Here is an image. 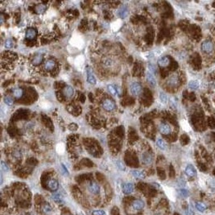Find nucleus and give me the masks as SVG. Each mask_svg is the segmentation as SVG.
I'll return each instance as SVG.
<instances>
[{
    "mask_svg": "<svg viewBox=\"0 0 215 215\" xmlns=\"http://www.w3.org/2000/svg\"><path fill=\"white\" fill-rule=\"evenodd\" d=\"M201 49H202V51L204 53H206V54H210V53H213V51H214V43L210 40H205V41L202 44Z\"/></svg>",
    "mask_w": 215,
    "mask_h": 215,
    "instance_id": "1",
    "label": "nucleus"
},
{
    "mask_svg": "<svg viewBox=\"0 0 215 215\" xmlns=\"http://www.w3.org/2000/svg\"><path fill=\"white\" fill-rule=\"evenodd\" d=\"M180 84V77L176 73L172 74L167 80V85L169 87L175 88L178 86Z\"/></svg>",
    "mask_w": 215,
    "mask_h": 215,
    "instance_id": "2",
    "label": "nucleus"
},
{
    "mask_svg": "<svg viewBox=\"0 0 215 215\" xmlns=\"http://www.w3.org/2000/svg\"><path fill=\"white\" fill-rule=\"evenodd\" d=\"M102 107L107 111H114L116 109V105L114 103V101L113 100H111L110 98H105L103 100L102 103H101Z\"/></svg>",
    "mask_w": 215,
    "mask_h": 215,
    "instance_id": "3",
    "label": "nucleus"
},
{
    "mask_svg": "<svg viewBox=\"0 0 215 215\" xmlns=\"http://www.w3.org/2000/svg\"><path fill=\"white\" fill-rule=\"evenodd\" d=\"M142 91V86L139 82H133L130 85V92L133 96H138Z\"/></svg>",
    "mask_w": 215,
    "mask_h": 215,
    "instance_id": "4",
    "label": "nucleus"
},
{
    "mask_svg": "<svg viewBox=\"0 0 215 215\" xmlns=\"http://www.w3.org/2000/svg\"><path fill=\"white\" fill-rule=\"evenodd\" d=\"M70 44H72V46H74L81 49L83 47V40L80 35H74L70 40Z\"/></svg>",
    "mask_w": 215,
    "mask_h": 215,
    "instance_id": "5",
    "label": "nucleus"
},
{
    "mask_svg": "<svg viewBox=\"0 0 215 215\" xmlns=\"http://www.w3.org/2000/svg\"><path fill=\"white\" fill-rule=\"evenodd\" d=\"M159 131L163 135H170L172 132L171 126L168 123H161L159 127Z\"/></svg>",
    "mask_w": 215,
    "mask_h": 215,
    "instance_id": "6",
    "label": "nucleus"
},
{
    "mask_svg": "<svg viewBox=\"0 0 215 215\" xmlns=\"http://www.w3.org/2000/svg\"><path fill=\"white\" fill-rule=\"evenodd\" d=\"M141 160H142V162L144 163V164L148 165V164H151L152 163L153 157L148 152H144V153L142 154V156H141Z\"/></svg>",
    "mask_w": 215,
    "mask_h": 215,
    "instance_id": "7",
    "label": "nucleus"
},
{
    "mask_svg": "<svg viewBox=\"0 0 215 215\" xmlns=\"http://www.w3.org/2000/svg\"><path fill=\"white\" fill-rule=\"evenodd\" d=\"M88 189L93 194H98L100 193V187L95 182H90L88 184Z\"/></svg>",
    "mask_w": 215,
    "mask_h": 215,
    "instance_id": "8",
    "label": "nucleus"
},
{
    "mask_svg": "<svg viewBox=\"0 0 215 215\" xmlns=\"http://www.w3.org/2000/svg\"><path fill=\"white\" fill-rule=\"evenodd\" d=\"M128 8L127 6H122L120 7L117 11V15L119 16L120 19H124L128 16Z\"/></svg>",
    "mask_w": 215,
    "mask_h": 215,
    "instance_id": "9",
    "label": "nucleus"
},
{
    "mask_svg": "<svg viewBox=\"0 0 215 215\" xmlns=\"http://www.w3.org/2000/svg\"><path fill=\"white\" fill-rule=\"evenodd\" d=\"M58 182L55 179H50L47 183V187L51 191H56L58 189Z\"/></svg>",
    "mask_w": 215,
    "mask_h": 215,
    "instance_id": "10",
    "label": "nucleus"
},
{
    "mask_svg": "<svg viewBox=\"0 0 215 215\" xmlns=\"http://www.w3.org/2000/svg\"><path fill=\"white\" fill-rule=\"evenodd\" d=\"M146 77H147V81H148V83H149L152 86H156V77H155L153 73H152L150 71H148V72L146 73Z\"/></svg>",
    "mask_w": 215,
    "mask_h": 215,
    "instance_id": "11",
    "label": "nucleus"
},
{
    "mask_svg": "<svg viewBox=\"0 0 215 215\" xmlns=\"http://www.w3.org/2000/svg\"><path fill=\"white\" fill-rule=\"evenodd\" d=\"M35 36H36V30L35 28L30 27V28L27 29L26 33H25V37L27 40H33Z\"/></svg>",
    "mask_w": 215,
    "mask_h": 215,
    "instance_id": "12",
    "label": "nucleus"
},
{
    "mask_svg": "<svg viewBox=\"0 0 215 215\" xmlns=\"http://www.w3.org/2000/svg\"><path fill=\"white\" fill-rule=\"evenodd\" d=\"M185 174L189 176V177H193V176H195L196 174H197V172H196V169L194 168L192 164H189L186 168H185Z\"/></svg>",
    "mask_w": 215,
    "mask_h": 215,
    "instance_id": "13",
    "label": "nucleus"
},
{
    "mask_svg": "<svg viewBox=\"0 0 215 215\" xmlns=\"http://www.w3.org/2000/svg\"><path fill=\"white\" fill-rule=\"evenodd\" d=\"M87 81L92 85L96 84V78L91 69H87Z\"/></svg>",
    "mask_w": 215,
    "mask_h": 215,
    "instance_id": "14",
    "label": "nucleus"
},
{
    "mask_svg": "<svg viewBox=\"0 0 215 215\" xmlns=\"http://www.w3.org/2000/svg\"><path fill=\"white\" fill-rule=\"evenodd\" d=\"M144 202H143L142 200H135L134 202H132V207L136 210H140L142 209H144Z\"/></svg>",
    "mask_w": 215,
    "mask_h": 215,
    "instance_id": "15",
    "label": "nucleus"
},
{
    "mask_svg": "<svg viewBox=\"0 0 215 215\" xmlns=\"http://www.w3.org/2000/svg\"><path fill=\"white\" fill-rule=\"evenodd\" d=\"M63 93H64V95L67 97H72L74 94V89L71 85H67L64 88Z\"/></svg>",
    "mask_w": 215,
    "mask_h": 215,
    "instance_id": "16",
    "label": "nucleus"
},
{
    "mask_svg": "<svg viewBox=\"0 0 215 215\" xmlns=\"http://www.w3.org/2000/svg\"><path fill=\"white\" fill-rule=\"evenodd\" d=\"M134 191V185L132 183H125L123 185V192L125 194H131Z\"/></svg>",
    "mask_w": 215,
    "mask_h": 215,
    "instance_id": "17",
    "label": "nucleus"
},
{
    "mask_svg": "<svg viewBox=\"0 0 215 215\" xmlns=\"http://www.w3.org/2000/svg\"><path fill=\"white\" fill-rule=\"evenodd\" d=\"M157 63L158 65L160 67H166L169 65L170 63V60L168 57H162L160 58H159L158 61H157Z\"/></svg>",
    "mask_w": 215,
    "mask_h": 215,
    "instance_id": "18",
    "label": "nucleus"
},
{
    "mask_svg": "<svg viewBox=\"0 0 215 215\" xmlns=\"http://www.w3.org/2000/svg\"><path fill=\"white\" fill-rule=\"evenodd\" d=\"M55 65H56V63L53 60H52V59L48 60L47 61L44 63V69L47 71L53 70Z\"/></svg>",
    "mask_w": 215,
    "mask_h": 215,
    "instance_id": "19",
    "label": "nucleus"
},
{
    "mask_svg": "<svg viewBox=\"0 0 215 215\" xmlns=\"http://www.w3.org/2000/svg\"><path fill=\"white\" fill-rule=\"evenodd\" d=\"M43 59H44L43 55H41V54H36L35 57H33V59H32V65H40V64L42 63Z\"/></svg>",
    "mask_w": 215,
    "mask_h": 215,
    "instance_id": "20",
    "label": "nucleus"
},
{
    "mask_svg": "<svg viewBox=\"0 0 215 215\" xmlns=\"http://www.w3.org/2000/svg\"><path fill=\"white\" fill-rule=\"evenodd\" d=\"M132 175L138 179H144L146 176L144 172L139 171V170H132Z\"/></svg>",
    "mask_w": 215,
    "mask_h": 215,
    "instance_id": "21",
    "label": "nucleus"
},
{
    "mask_svg": "<svg viewBox=\"0 0 215 215\" xmlns=\"http://www.w3.org/2000/svg\"><path fill=\"white\" fill-rule=\"evenodd\" d=\"M188 86H189V89H190L196 90L200 86V83H199V81H197V80H192V81H190L189 82Z\"/></svg>",
    "mask_w": 215,
    "mask_h": 215,
    "instance_id": "22",
    "label": "nucleus"
},
{
    "mask_svg": "<svg viewBox=\"0 0 215 215\" xmlns=\"http://www.w3.org/2000/svg\"><path fill=\"white\" fill-rule=\"evenodd\" d=\"M46 9H47V6H46V5L43 4V3H40V4L37 5V6L35 7V11L37 14H43L45 12Z\"/></svg>",
    "mask_w": 215,
    "mask_h": 215,
    "instance_id": "23",
    "label": "nucleus"
},
{
    "mask_svg": "<svg viewBox=\"0 0 215 215\" xmlns=\"http://www.w3.org/2000/svg\"><path fill=\"white\" fill-rule=\"evenodd\" d=\"M12 93H13L14 97L16 98H20L23 95V90L20 88H15L12 90Z\"/></svg>",
    "mask_w": 215,
    "mask_h": 215,
    "instance_id": "24",
    "label": "nucleus"
},
{
    "mask_svg": "<svg viewBox=\"0 0 215 215\" xmlns=\"http://www.w3.org/2000/svg\"><path fill=\"white\" fill-rule=\"evenodd\" d=\"M41 210L43 211V213L45 214H50L51 211H52V207L50 206V205L48 204V203H44L41 206Z\"/></svg>",
    "mask_w": 215,
    "mask_h": 215,
    "instance_id": "25",
    "label": "nucleus"
},
{
    "mask_svg": "<svg viewBox=\"0 0 215 215\" xmlns=\"http://www.w3.org/2000/svg\"><path fill=\"white\" fill-rule=\"evenodd\" d=\"M121 26H122V21L120 19L116 20V21H114V23H111V28H112V30L114 31H118Z\"/></svg>",
    "mask_w": 215,
    "mask_h": 215,
    "instance_id": "26",
    "label": "nucleus"
},
{
    "mask_svg": "<svg viewBox=\"0 0 215 215\" xmlns=\"http://www.w3.org/2000/svg\"><path fill=\"white\" fill-rule=\"evenodd\" d=\"M102 65L105 66V67H110V66L113 65L114 62L112 61V59L110 58V57H105L102 59Z\"/></svg>",
    "mask_w": 215,
    "mask_h": 215,
    "instance_id": "27",
    "label": "nucleus"
},
{
    "mask_svg": "<svg viewBox=\"0 0 215 215\" xmlns=\"http://www.w3.org/2000/svg\"><path fill=\"white\" fill-rule=\"evenodd\" d=\"M156 144H157V146H158L159 148L161 150L167 149V144H166L165 141L164 140H162V139H160V138L156 140Z\"/></svg>",
    "mask_w": 215,
    "mask_h": 215,
    "instance_id": "28",
    "label": "nucleus"
},
{
    "mask_svg": "<svg viewBox=\"0 0 215 215\" xmlns=\"http://www.w3.org/2000/svg\"><path fill=\"white\" fill-rule=\"evenodd\" d=\"M159 97H160V101L164 103V104H166L168 101V95L164 92H160V94H159Z\"/></svg>",
    "mask_w": 215,
    "mask_h": 215,
    "instance_id": "29",
    "label": "nucleus"
},
{
    "mask_svg": "<svg viewBox=\"0 0 215 215\" xmlns=\"http://www.w3.org/2000/svg\"><path fill=\"white\" fill-rule=\"evenodd\" d=\"M196 209L200 212H204L206 210V206L203 202H197L196 203Z\"/></svg>",
    "mask_w": 215,
    "mask_h": 215,
    "instance_id": "30",
    "label": "nucleus"
},
{
    "mask_svg": "<svg viewBox=\"0 0 215 215\" xmlns=\"http://www.w3.org/2000/svg\"><path fill=\"white\" fill-rule=\"evenodd\" d=\"M84 57L83 56H79L76 58L75 60V65H77V67H81L84 64Z\"/></svg>",
    "mask_w": 215,
    "mask_h": 215,
    "instance_id": "31",
    "label": "nucleus"
},
{
    "mask_svg": "<svg viewBox=\"0 0 215 215\" xmlns=\"http://www.w3.org/2000/svg\"><path fill=\"white\" fill-rule=\"evenodd\" d=\"M107 89L109 90V92H110L112 95H114V96L118 95V93H117L116 88H115L114 85H107Z\"/></svg>",
    "mask_w": 215,
    "mask_h": 215,
    "instance_id": "32",
    "label": "nucleus"
},
{
    "mask_svg": "<svg viewBox=\"0 0 215 215\" xmlns=\"http://www.w3.org/2000/svg\"><path fill=\"white\" fill-rule=\"evenodd\" d=\"M3 101H4L5 104L7 105H12L14 103L12 97L10 96H5L4 98H3Z\"/></svg>",
    "mask_w": 215,
    "mask_h": 215,
    "instance_id": "33",
    "label": "nucleus"
},
{
    "mask_svg": "<svg viewBox=\"0 0 215 215\" xmlns=\"http://www.w3.org/2000/svg\"><path fill=\"white\" fill-rule=\"evenodd\" d=\"M4 46L6 48H11L14 46V41L11 39H7L5 40Z\"/></svg>",
    "mask_w": 215,
    "mask_h": 215,
    "instance_id": "34",
    "label": "nucleus"
},
{
    "mask_svg": "<svg viewBox=\"0 0 215 215\" xmlns=\"http://www.w3.org/2000/svg\"><path fill=\"white\" fill-rule=\"evenodd\" d=\"M57 152L59 154H63L65 152V146L63 144H59L57 146Z\"/></svg>",
    "mask_w": 215,
    "mask_h": 215,
    "instance_id": "35",
    "label": "nucleus"
},
{
    "mask_svg": "<svg viewBox=\"0 0 215 215\" xmlns=\"http://www.w3.org/2000/svg\"><path fill=\"white\" fill-rule=\"evenodd\" d=\"M53 199L56 202H62V198L61 195L59 193H54L53 195Z\"/></svg>",
    "mask_w": 215,
    "mask_h": 215,
    "instance_id": "36",
    "label": "nucleus"
},
{
    "mask_svg": "<svg viewBox=\"0 0 215 215\" xmlns=\"http://www.w3.org/2000/svg\"><path fill=\"white\" fill-rule=\"evenodd\" d=\"M1 169H2V171L3 172H8L9 171V166L7 164V163L3 162V161H2L1 162Z\"/></svg>",
    "mask_w": 215,
    "mask_h": 215,
    "instance_id": "37",
    "label": "nucleus"
},
{
    "mask_svg": "<svg viewBox=\"0 0 215 215\" xmlns=\"http://www.w3.org/2000/svg\"><path fill=\"white\" fill-rule=\"evenodd\" d=\"M148 69H149L148 71H150L152 73H156V66L154 65H152V64H151V63L148 64Z\"/></svg>",
    "mask_w": 215,
    "mask_h": 215,
    "instance_id": "38",
    "label": "nucleus"
},
{
    "mask_svg": "<svg viewBox=\"0 0 215 215\" xmlns=\"http://www.w3.org/2000/svg\"><path fill=\"white\" fill-rule=\"evenodd\" d=\"M179 193H180V195H181L182 197H184V198L188 197V195H189V192H188V190H186V189H180V190L179 191Z\"/></svg>",
    "mask_w": 215,
    "mask_h": 215,
    "instance_id": "39",
    "label": "nucleus"
},
{
    "mask_svg": "<svg viewBox=\"0 0 215 215\" xmlns=\"http://www.w3.org/2000/svg\"><path fill=\"white\" fill-rule=\"evenodd\" d=\"M181 125H182V128L184 129V131H187V132H189V130H190V128H189V124L186 123L185 121H182V123H181Z\"/></svg>",
    "mask_w": 215,
    "mask_h": 215,
    "instance_id": "40",
    "label": "nucleus"
},
{
    "mask_svg": "<svg viewBox=\"0 0 215 215\" xmlns=\"http://www.w3.org/2000/svg\"><path fill=\"white\" fill-rule=\"evenodd\" d=\"M116 164L118 165V167H119V168L120 170H123V171L125 170V165L123 164V162H121V161H119H119L116 162Z\"/></svg>",
    "mask_w": 215,
    "mask_h": 215,
    "instance_id": "41",
    "label": "nucleus"
},
{
    "mask_svg": "<svg viewBox=\"0 0 215 215\" xmlns=\"http://www.w3.org/2000/svg\"><path fill=\"white\" fill-rule=\"evenodd\" d=\"M184 213H185V215H194V212H193L189 207H188V208L185 210Z\"/></svg>",
    "mask_w": 215,
    "mask_h": 215,
    "instance_id": "42",
    "label": "nucleus"
},
{
    "mask_svg": "<svg viewBox=\"0 0 215 215\" xmlns=\"http://www.w3.org/2000/svg\"><path fill=\"white\" fill-rule=\"evenodd\" d=\"M93 215H105V214L102 210H95L93 212Z\"/></svg>",
    "mask_w": 215,
    "mask_h": 215,
    "instance_id": "43",
    "label": "nucleus"
},
{
    "mask_svg": "<svg viewBox=\"0 0 215 215\" xmlns=\"http://www.w3.org/2000/svg\"><path fill=\"white\" fill-rule=\"evenodd\" d=\"M14 156H15V158L19 159V158H21L22 155H21V152H20L19 151H16V152H15V155H14Z\"/></svg>",
    "mask_w": 215,
    "mask_h": 215,
    "instance_id": "44",
    "label": "nucleus"
},
{
    "mask_svg": "<svg viewBox=\"0 0 215 215\" xmlns=\"http://www.w3.org/2000/svg\"><path fill=\"white\" fill-rule=\"evenodd\" d=\"M61 168L62 172H63V173H64L65 175H68V174H69V172H68L67 168H66L64 164H61Z\"/></svg>",
    "mask_w": 215,
    "mask_h": 215,
    "instance_id": "45",
    "label": "nucleus"
},
{
    "mask_svg": "<svg viewBox=\"0 0 215 215\" xmlns=\"http://www.w3.org/2000/svg\"><path fill=\"white\" fill-rule=\"evenodd\" d=\"M170 102H171V105L173 107V108H176V102L175 99L174 98H171L170 100Z\"/></svg>",
    "mask_w": 215,
    "mask_h": 215,
    "instance_id": "46",
    "label": "nucleus"
},
{
    "mask_svg": "<svg viewBox=\"0 0 215 215\" xmlns=\"http://www.w3.org/2000/svg\"><path fill=\"white\" fill-rule=\"evenodd\" d=\"M112 214L113 215H119V210L117 208H114L112 210Z\"/></svg>",
    "mask_w": 215,
    "mask_h": 215,
    "instance_id": "47",
    "label": "nucleus"
},
{
    "mask_svg": "<svg viewBox=\"0 0 215 215\" xmlns=\"http://www.w3.org/2000/svg\"><path fill=\"white\" fill-rule=\"evenodd\" d=\"M3 20H4L3 15H1V24H3Z\"/></svg>",
    "mask_w": 215,
    "mask_h": 215,
    "instance_id": "48",
    "label": "nucleus"
},
{
    "mask_svg": "<svg viewBox=\"0 0 215 215\" xmlns=\"http://www.w3.org/2000/svg\"><path fill=\"white\" fill-rule=\"evenodd\" d=\"M174 215H180V214H177V213H176V214Z\"/></svg>",
    "mask_w": 215,
    "mask_h": 215,
    "instance_id": "49",
    "label": "nucleus"
}]
</instances>
